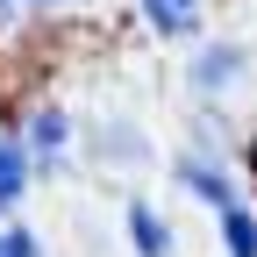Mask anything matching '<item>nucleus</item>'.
<instances>
[{
    "mask_svg": "<svg viewBox=\"0 0 257 257\" xmlns=\"http://www.w3.org/2000/svg\"><path fill=\"white\" fill-rule=\"evenodd\" d=\"M243 72H250V50L221 36V43H200V50H193V72L186 79H193L200 100H236V93H243Z\"/></svg>",
    "mask_w": 257,
    "mask_h": 257,
    "instance_id": "f257e3e1",
    "label": "nucleus"
},
{
    "mask_svg": "<svg viewBox=\"0 0 257 257\" xmlns=\"http://www.w3.org/2000/svg\"><path fill=\"white\" fill-rule=\"evenodd\" d=\"M64 150H72V121H64V107H36V114H29V157L57 165Z\"/></svg>",
    "mask_w": 257,
    "mask_h": 257,
    "instance_id": "f03ea898",
    "label": "nucleus"
},
{
    "mask_svg": "<svg viewBox=\"0 0 257 257\" xmlns=\"http://www.w3.org/2000/svg\"><path fill=\"white\" fill-rule=\"evenodd\" d=\"M8 15H15V0H0V22H8Z\"/></svg>",
    "mask_w": 257,
    "mask_h": 257,
    "instance_id": "9b49d317",
    "label": "nucleus"
},
{
    "mask_svg": "<svg viewBox=\"0 0 257 257\" xmlns=\"http://www.w3.org/2000/svg\"><path fill=\"white\" fill-rule=\"evenodd\" d=\"M29 8H72V0H29Z\"/></svg>",
    "mask_w": 257,
    "mask_h": 257,
    "instance_id": "9d476101",
    "label": "nucleus"
},
{
    "mask_svg": "<svg viewBox=\"0 0 257 257\" xmlns=\"http://www.w3.org/2000/svg\"><path fill=\"white\" fill-rule=\"evenodd\" d=\"M143 22L157 36H193L200 29V0H143Z\"/></svg>",
    "mask_w": 257,
    "mask_h": 257,
    "instance_id": "423d86ee",
    "label": "nucleus"
},
{
    "mask_svg": "<svg viewBox=\"0 0 257 257\" xmlns=\"http://www.w3.org/2000/svg\"><path fill=\"white\" fill-rule=\"evenodd\" d=\"M0 257H43V243L29 229H8V236H0Z\"/></svg>",
    "mask_w": 257,
    "mask_h": 257,
    "instance_id": "1a4fd4ad",
    "label": "nucleus"
},
{
    "mask_svg": "<svg viewBox=\"0 0 257 257\" xmlns=\"http://www.w3.org/2000/svg\"><path fill=\"white\" fill-rule=\"evenodd\" d=\"M100 165H150V143H143V128L136 121H100Z\"/></svg>",
    "mask_w": 257,
    "mask_h": 257,
    "instance_id": "39448f33",
    "label": "nucleus"
},
{
    "mask_svg": "<svg viewBox=\"0 0 257 257\" xmlns=\"http://www.w3.org/2000/svg\"><path fill=\"white\" fill-rule=\"evenodd\" d=\"M221 236H229V257H257V214L250 207H221Z\"/></svg>",
    "mask_w": 257,
    "mask_h": 257,
    "instance_id": "6e6552de",
    "label": "nucleus"
},
{
    "mask_svg": "<svg viewBox=\"0 0 257 257\" xmlns=\"http://www.w3.org/2000/svg\"><path fill=\"white\" fill-rule=\"evenodd\" d=\"M22 193H29V150L15 136H0V207H15Z\"/></svg>",
    "mask_w": 257,
    "mask_h": 257,
    "instance_id": "0eeeda50",
    "label": "nucleus"
},
{
    "mask_svg": "<svg viewBox=\"0 0 257 257\" xmlns=\"http://www.w3.org/2000/svg\"><path fill=\"white\" fill-rule=\"evenodd\" d=\"M128 243H136V257H172V221L150 200H128Z\"/></svg>",
    "mask_w": 257,
    "mask_h": 257,
    "instance_id": "7ed1b4c3",
    "label": "nucleus"
},
{
    "mask_svg": "<svg viewBox=\"0 0 257 257\" xmlns=\"http://www.w3.org/2000/svg\"><path fill=\"white\" fill-rule=\"evenodd\" d=\"M179 186L193 193V200H207V207H229V200H236L229 172H214L207 157H179Z\"/></svg>",
    "mask_w": 257,
    "mask_h": 257,
    "instance_id": "20e7f679",
    "label": "nucleus"
}]
</instances>
